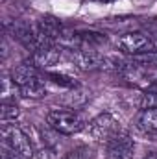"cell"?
I'll list each match as a JSON object with an SVG mask.
<instances>
[{"label":"cell","instance_id":"cell-1","mask_svg":"<svg viewBox=\"0 0 157 159\" xmlns=\"http://www.w3.org/2000/svg\"><path fill=\"white\" fill-rule=\"evenodd\" d=\"M46 122L48 126L63 135H74L79 133L87 128L85 120L79 117L76 111H69V109H52L46 115Z\"/></svg>","mask_w":157,"mask_h":159},{"label":"cell","instance_id":"cell-2","mask_svg":"<svg viewBox=\"0 0 157 159\" xmlns=\"http://www.w3.org/2000/svg\"><path fill=\"white\" fill-rule=\"evenodd\" d=\"M117 44L124 54H129L131 57L157 50V39L152 37L150 34H144V32H129V34H124V35L118 37Z\"/></svg>","mask_w":157,"mask_h":159},{"label":"cell","instance_id":"cell-3","mask_svg":"<svg viewBox=\"0 0 157 159\" xmlns=\"http://www.w3.org/2000/svg\"><path fill=\"white\" fill-rule=\"evenodd\" d=\"M120 131H122L120 129V122L111 113H102V115L94 117V119L87 124L89 137L94 139V141H98V143H102V144L109 143Z\"/></svg>","mask_w":157,"mask_h":159},{"label":"cell","instance_id":"cell-4","mask_svg":"<svg viewBox=\"0 0 157 159\" xmlns=\"http://www.w3.org/2000/svg\"><path fill=\"white\" fill-rule=\"evenodd\" d=\"M2 137H4L6 146L15 150L19 156H22L24 159H35V146L24 129L15 128V126H4Z\"/></svg>","mask_w":157,"mask_h":159},{"label":"cell","instance_id":"cell-5","mask_svg":"<svg viewBox=\"0 0 157 159\" xmlns=\"http://www.w3.org/2000/svg\"><path fill=\"white\" fill-rule=\"evenodd\" d=\"M133 154H135V143L126 131H120L109 143H105L107 159H133Z\"/></svg>","mask_w":157,"mask_h":159},{"label":"cell","instance_id":"cell-6","mask_svg":"<svg viewBox=\"0 0 157 159\" xmlns=\"http://www.w3.org/2000/svg\"><path fill=\"white\" fill-rule=\"evenodd\" d=\"M61 57V46L59 44H46V46H41L37 50L32 52V57L28 59L35 69L39 70H46L50 69L52 65H56Z\"/></svg>","mask_w":157,"mask_h":159},{"label":"cell","instance_id":"cell-7","mask_svg":"<svg viewBox=\"0 0 157 159\" xmlns=\"http://www.w3.org/2000/svg\"><path fill=\"white\" fill-rule=\"evenodd\" d=\"M72 61L81 70H102L107 67L105 57H102L94 50H72Z\"/></svg>","mask_w":157,"mask_h":159},{"label":"cell","instance_id":"cell-8","mask_svg":"<svg viewBox=\"0 0 157 159\" xmlns=\"http://www.w3.org/2000/svg\"><path fill=\"white\" fill-rule=\"evenodd\" d=\"M11 81L19 89L28 87L32 83H37V81H41L39 69H35L30 61H24V63H20V65L11 69Z\"/></svg>","mask_w":157,"mask_h":159},{"label":"cell","instance_id":"cell-9","mask_svg":"<svg viewBox=\"0 0 157 159\" xmlns=\"http://www.w3.org/2000/svg\"><path fill=\"white\" fill-rule=\"evenodd\" d=\"M137 128L144 133H157V109H142L137 115Z\"/></svg>","mask_w":157,"mask_h":159},{"label":"cell","instance_id":"cell-10","mask_svg":"<svg viewBox=\"0 0 157 159\" xmlns=\"http://www.w3.org/2000/svg\"><path fill=\"white\" fill-rule=\"evenodd\" d=\"M19 115H20V109H19V106H17L15 102H7V100H6V102L2 104V107H0V117H2V122H4V124L19 119Z\"/></svg>","mask_w":157,"mask_h":159},{"label":"cell","instance_id":"cell-11","mask_svg":"<svg viewBox=\"0 0 157 159\" xmlns=\"http://www.w3.org/2000/svg\"><path fill=\"white\" fill-rule=\"evenodd\" d=\"M65 159H92V150L89 148V146H85V144H81V146H76V148H72Z\"/></svg>","mask_w":157,"mask_h":159},{"label":"cell","instance_id":"cell-12","mask_svg":"<svg viewBox=\"0 0 157 159\" xmlns=\"http://www.w3.org/2000/svg\"><path fill=\"white\" fill-rule=\"evenodd\" d=\"M133 61L135 63H141L144 67H157V50L141 54V56H133Z\"/></svg>","mask_w":157,"mask_h":159},{"label":"cell","instance_id":"cell-13","mask_svg":"<svg viewBox=\"0 0 157 159\" xmlns=\"http://www.w3.org/2000/svg\"><path fill=\"white\" fill-rule=\"evenodd\" d=\"M142 109H157V93H144L141 98Z\"/></svg>","mask_w":157,"mask_h":159},{"label":"cell","instance_id":"cell-14","mask_svg":"<svg viewBox=\"0 0 157 159\" xmlns=\"http://www.w3.org/2000/svg\"><path fill=\"white\" fill-rule=\"evenodd\" d=\"M44 76H46V78H50L52 81H56V83L67 85V87H74V85H76V81H74V80L69 78V76H65V74H54V72H46Z\"/></svg>","mask_w":157,"mask_h":159},{"label":"cell","instance_id":"cell-15","mask_svg":"<svg viewBox=\"0 0 157 159\" xmlns=\"http://www.w3.org/2000/svg\"><path fill=\"white\" fill-rule=\"evenodd\" d=\"M2 159H24L22 156H19L15 150H11L9 146H4V150H2Z\"/></svg>","mask_w":157,"mask_h":159},{"label":"cell","instance_id":"cell-16","mask_svg":"<svg viewBox=\"0 0 157 159\" xmlns=\"http://www.w3.org/2000/svg\"><path fill=\"white\" fill-rule=\"evenodd\" d=\"M91 2H96V4H113V2H118V0H91Z\"/></svg>","mask_w":157,"mask_h":159},{"label":"cell","instance_id":"cell-17","mask_svg":"<svg viewBox=\"0 0 157 159\" xmlns=\"http://www.w3.org/2000/svg\"><path fill=\"white\" fill-rule=\"evenodd\" d=\"M142 159H157V154H154V152H152V154H148V156H144Z\"/></svg>","mask_w":157,"mask_h":159}]
</instances>
